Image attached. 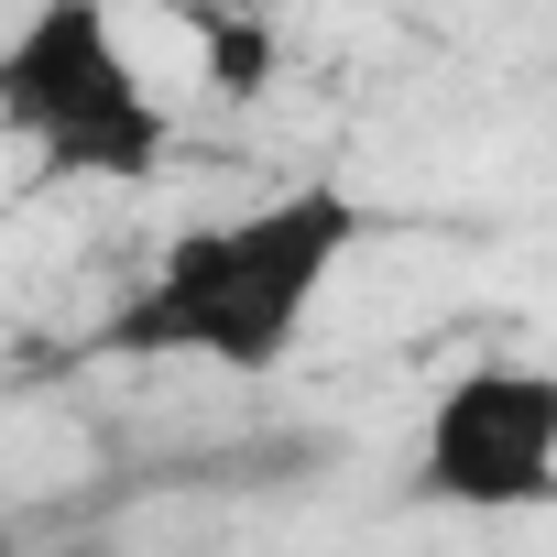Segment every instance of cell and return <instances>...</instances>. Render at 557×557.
I'll use <instances>...</instances> for the list:
<instances>
[{
    "label": "cell",
    "instance_id": "1",
    "mask_svg": "<svg viewBox=\"0 0 557 557\" xmlns=\"http://www.w3.org/2000/svg\"><path fill=\"white\" fill-rule=\"evenodd\" d=\"M372 208L339 175H307L262 208L197 219L164 240V262L110 307L99 350L121 361H208V372H285V350L307 339L318 296L339 285V262L361 251Z\"/></svg>",
    "mask_w": 557,
    "mask_h": 557
},
{
    "label": "cell",
    "instance_id": "2",
    "mask_svg": "<svg viewBox=\"0 0 557 557\" xmlns=\"http://www.w3.org/2000/svg\"><path fill=\"white\" fill-rule=\"evenodd\" d=\"M0 121L45 153V175H99V186L153 175L175 143L153 77L121 55V23L99 0H45L0 45Z\"/></svg>",
    "mask_w": 557,
    "mask_h": 557
},
{
    "label": "cell",
    "instance_id": "3",
    "mask_svg": "<svg viewBox=\"0 0 557 557\" xmlns=\"http://www.w3.org/2000/svg\"><path fill=\"white\" fill-rule=\"evenodd\" d=\"M405 492L437 513H557V372L546 361H470L437 383Z\"/></svg>",
    "mask_w": 557,
    "mask_h": 557
},
{
    "label": "cell",
    "instance_id": "4",
    "mask_svg": "<svg viewBox=\"0 0 557 557\" xmlns=\"http://www.w3.org/2000/svg\"><path fill=\"white\" fill-rule=\"evenodd\" d=\"M186 45H197V77L219 99H262L273 77H285V34H273L262 12H186Z\"/></svg>",
    "mask_w": 557,
    "mask_h": 557
},
{
    "label": "cell",
    "instance_id": "5",
    "mask_svg": "<svg viewBox=\"0 0 557 557\" xmlns=\"http://www.w3.org/2000/svg\"><path fill=\"white\" fill-rule=\"evenodd\" d=\"M55 557H121V546H110V535H66Z\"/></svg>",
    "mask_w": 557,
    "mask_h": 557
},
{
    "label": "cell",
    "instance_id": "6",
    "mask_svg": "<svg viewBox=\"0 0 557 557\" xmlns=\"http://www.w3.org/2000/svg\"><path fill=\"white\" fill-rule=\"evenodd\" d=\"M0 557H23V546H12V524H0Z\"/></svg>",
    "mask_w": 557,
    "mask_h": 557
}]
</instances>
